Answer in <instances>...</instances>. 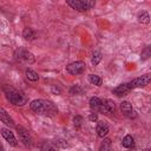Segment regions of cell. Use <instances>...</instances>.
Returning <instances> with one entry per match:
<instances>
[{
	"label": "cell",
	"instance_id": "1",
	"mask_svg": "<svg viewBox=\"0 0 151 151\" xmlns=\"http://www.w3.org/2000/svg\"><path fill=\"white\" fill-rule=\"evenodd\" d=\"M31 110L39 114V116H50V117H54L58 113V107L50 100H45V99H34L31 101L29 104Z\"/></svg>",
	"mask_w": 151,
	"mask_h": 151
},
{
	"label": "cell",
	"instance_id": "2",
	"mask_svg": "<svg viewBox=\"0 0 151 151\" xmlns=\"http://www.w3.org/2000/svg\"><path fill=\"white\" fill-rule=\"evenodd\" d=\"M2 91L7 98V100L9 103H12L13 105L17 106H22L27 103V97L24 94V92L9 86V85H4L2 86Z\"/></svg>",
	"mask_w": 151,
	"mask_h": 151
},
{
	"label": "cell",
	"instance_id": "3",
	"mask_svg": "<svg viewBox=\"0 0 151 151\" xmlns=\"http://www.w3.org/2000/svg\"><path fill=\"white\" fill-rule=\"evenodd\" d=\"M66 4L78 12H85L94 7V0H66Z\"/></svg>",
	"mask_w": 151,
	"mask_h": 151
},
{
	"label": "cell",
	"instance_id": "4",
	"mask_svg": "<svg viewBox=\"0 0 151 151\" xmlns=\"http://www.w3.org/2000/svg\"><path fill=\"white\" fill-rule=\"evenodd\" d=\"M15 59L21 63H25V64H33L35 60L34 55L25 48H19L15 51Z\"/></svg>",
	"mask_w": 151,
	"mask_h": 151
},
{
	"label": "cell",
	"instance_id": "5",
	"mask_svg": "<svg viewBox=\"0 0 151 151\" xmlns=\"http://www.w3.org/2000/svg\"><path fill=\"white\" fill-rule=\"evenodd\" d=\"M15 129H17L18 134H19V138H20V140L24 143V145L31 147V146L33 145V139H32V136L29 134V132H28L24 126H21V125H17Z\"/></svg>",
	"mask_w": 151,
	"mask_h": 151
},
{
	"label": "cell",
	"instance_id": "6",
	"mask_svg": "<svg viewBox=\"0 0 151 151\" xmlns=\"http://www.w3.org/2000/svg\"><path fill=\"white\" fill-rule=\"evenodd\" d=\"M85 70V63L84 61H73L71 64H68L66 66V71L72 74V76H77V74H80L83 73Z\"/></svg>",
	"mask_w": 151,
	"mask_h": 151
},
{
	"label": "cell",
	"instance_id": "7",
	"mask_svg": "<svg viewBox=\"0 0 151 151\" xmlns=\"http://www.w3.org/2000/svg\"><path fill=\"white\" fill-rule=\"evenodd\" d=\"M150 83V74H144L142 77H138L129 83L130 88H137V87H145Z\"/></svg>",
	"mask_w": 151,
	"mask_h": 151
},
{
	"label": "cell",
	"instance_id": "8",
	"mask_svg": "<svg viewBox=\"0 0 151 151\" xmlns=\"http://www.w3.org/2000/svg\"><path fill=\"white\" fill-rule=\"evenodd\" d=\"M100 112L103 113H107V114H112L116 112V105H114V101L111 100V99H105V100H101V106L99 109Z\"/></svg>",
	"mask_w": 151,
	"mask_h": 151
},
{
	"label": "cell",
	"instance_id": "9",
	"mask_svg": "<svg viewBox=\"0 0 151 151\" xmlns=\"http://www.w3.org/2000/svg\"><path fill=\"white\" fill-rule=\"evenodd\" d=\"M120 110L123 112V114L127 118H136L137 117V112L134 111V109L132 107V105L129 101H122L120 104Z\"/></svg>",
	"mask_w": 151,
	"mask_h": 151
},
{
	"label": "cell",
	"instance_id": "10",
	"mask_svg": "<svg viewBox=\"0 0 151 151\" xmlns=\"http://www.w3.org/2000/svg\"><path fill=\"white\" fill-rule=\"evenodd\" d=\"M0 131H1V134H2V137L5 138V140H6L9 145H12V146H17V145H18V140H17V138L14 137V134H13V132H12L11 130L2 127Z\"/></svg>",
	"mask_w": 151,
	"mask_h": 151
},
{
	"label": "cell",
	"instance_id": "11",
	"mask_svg": "<svg viewBox=\"0 0 151 151\" xmlns=\"http://www.w3.org/2000/svg\"><path fill=\"white\" fill-rule=\"evenodd\" d=\"M130 86H129V84H126V83H123V84H120V85H118L117 87H114L113 88V94H116L117 97H123V96H126L129 92H130Z\"/></svg>",
	"mask_w": 151,
	"mask_h": 151
},
{
	"label": "cell",
	"instance_id": "12",
	"mask_svg": "<svg viewBox=\"0 0 151 151\" xmlns=\"http://www.w3.org/2000/svg\"><path fill=\"white\" fill-rule=\"evenodd\" d=\"M96 131H97L98 137L105 138V136H107V133L110 132V129H109V126H107V124L105 122H98Z\"/></svg>",
	"mask_w": 151,
	"mask_h": 151
},
{
	"label": "cell",
	"instance_id": "13",
	"mask_svg": "<svg viewBox=\"0 0 151 151\" xmlns=\"http://www.w3.org/2000/svg\"><path fill=\"white\" fill-rule=\"evenodd\" d=\"M0 120H1L5 125H7V126H9V127H12V126L15 125V124H14V120L12 119V117H11L4 109H0Z\"/></svg>",
	"mask_w": 151,
	"mask_h": 151
},
{
	"label": "cell",
	"instance_id": "14",
	"mask_svg": "<svg viewBox=\"0 0 151 151\" xmlns=\"http://www.w3.org/2000/svg\"><path fill=\"white\" fill-rule=\"evenodd\" d=\"M22 37H24L26 40H33V39L37 38V33H35V31H34L33 28L26 27V28H24V31H22Z\"/></svg>",
	"mask_w": 151,
	"mask_h": 151
},
{
	"label": "cell",
	"instance_id": "15",
	"mask_svg": "<svg viewBox=\"0 0 151 151\" xmlns=\"http://www.w3.org/2000/svg\"><path fill=\"white\" fill-rule=\"evenodd\" d=\"M122 145H123L124 147H126V149H131V147H133V146H134V140H133L132 136L126 134V136L123 138V140H122Z\"/></svg>",
	"mask_w": 151,
	"mask_h": 151
},
{
	"label": "cell",
	"instance_id": "16",
	"mask_svg": "<svg viewBox=\"0 0 151 151\" xmlns=\"http://www.w3.org/2000/svg\"><path fill=\"white\" fill-rule=\"evenodd\" d=\"M100 106H101V99H99L98 97H92V98L90 99V107H91L92 110L99 111Z\"/></svg>",
	"mask_w": 151,
	"mask_h": 151
},
{
	"label": "cell",
	"instance_id": "17",
	"mask_svg": "<svg viewBox=\"0 0 151 151\" xmlns=\"http://www.w3.org/2000/svg\"><path fill=\"white\" fill-rule=\"evenodd\" d=\"M137 19H138V21H139L140 24H149V22H150V15H149V13H147L146 11L140 12V13L138 14Z\"/></svg>",
	"mask_w": 151,
	"mask_h": 151
},
{
	"label": "cell",
	"instance_id": "18",
	"mask_svg": "<svg viewBox=\"0 0 151 151\" xmlns=\"http://www.w3.org/2000/svg\"><path fill=\"white\" fill-rule=\"evenodd\" d=\"M25 74H26V78H27L28 80H31V81H37V80H39L38 73H37L35 71L31 70V68H27L26 72H25Z\"/></svg>",
	"mask_w": 151,
	"mask_h": 151
},
{
	"label": "cell",
	"instance_id": "19",
	"mask_svg": "<svg viewBox=\"0 0 151 151\" xmlns=\"http://www.w3.org/2000/svg\"><path fill=\"white\" fill-rule=\"evenodd\" d=\"M88 80H90L91 84H93L96 86H101V84H103V79L97 74H90L88 76Z\"/></svg>",
	"mask_w": 151,
	"mask_h": 151
},
{
	"label": "cell",
	"instance_id": "20",
	"mask_svg": "<svg viewBox=\"0 0 151 151\" xmlns=\"http://www.w3.org/2000/svg\"><path fill=\"white\" fill-rule=\"evenodd\" d=\"M99 151H111V139L104 138L99 146Z\"/></svg>",
	"mask_w": 151,
	"mask_h": 151
},
{
	"label": "cell",
	"instance_id": "21",
	"mask_svg": "<svg viewBox=\"0 0 151 151\" xmlns=\"http://www.w3.org/2000/svg\"><path fill=\"white\" fill-rule=\"evenodd\" d=\"M101 58H103V55H101V53L99 52V51H94L93 53H92V58H91V61H92V65H94V66H97L99 63H100V60H101Z\"/></svg>",
	"mask_w": 151,
	"mask_h": 151
},
{
	"label": "cell",
	"instance_id": "22",
	"mask_svg": "<svg viewBox=\"0 0 151 151\" xmlns=\"http://www.w3.org/2000/svg\"><path fill=\"white\" fill-rule=\"evenodd\" d=\"M83 92H84V88H83L80 85H73V86L70 88V94H72V96L81 94Z\"/></svg>",
	"mask_w": 151,
	"mask_h": 151
},
{
	"label": "cell",
	"instance_id": "23",
	"mask_svg": "<svg viewBox=\"0 0 151 151\" xmlns=\"http://www.w3.org/2000/svg\"><path fill=\"white\" fill-rule=\"evenodd\" d=\"M73 125L76 129H80L83 125V117L81 116H76L73 118Z\"/></svg>",
	"mask_w": 151,
	"mask_h": 151
},
{
	"label": "cell",
	"instance_id": "24",
	"mask_svg": "<svg viewBox=\"0 0 151 151\" xmlns=\"http://www.w3.org/2000/svg\"><path fill=\"white\" fill-rule=\"evenodd\" d=\"M150 57V47H146L143 52H142V58L143 59H147Z\"/></svg>",
	"mask_w": 151,
	"mask_h": 151
},
{
	"label": "cell",
	"instance_id": "25",
	"mask_svg": "<svg viewBox=\"0 0 151 151\" xmlns=\"http://www.w3.org/2000/svg\"><path fill=\"white\" fill-rule=\"evenodd\" d=\"M88 119H90L91 122H97V120H98V114L93 112V113H91V114L88 116Z\"/></svg>",
	"mask_w": 151,
	"mask_h": 151
},
{
	"label": "cell",
	"instance_id": "26",
	"mask_svg": "<svg viewBox=\"0 0 151 151\" xmlns=\"http://www.w3.org/2000/svg\"><path fill=\"white\" fill-rule=\"evenodd\" d=\"M52 91H53V92H57V93H60V91H59L58 88H55V87H52Z\"/></svg>",
	"mask_w": 151,
	"mask_h": 151
},
{
	"label": "cell",
	"instance_id": "27",
	"mask_svg": "<svg viewBox=\"0 0 151 151\" xmlns=\"http://www.w3.org/2000/svg\"><path fill=\"white\" fill-rule=\"evenodd\" d=\"M0 151H5V149H4V145L0 143Z\"/></svg>",
	"mask_w": 151,
	"mask_h": 151
},
{
	"label": "cell",
	"instance_id": "28",
	"mask_svg": "<svg viewBox=\"0 0 151 151\" xmlns=\"http://www.w3.org/2000/svg\"><path fill=\"white\" fill-rule=\"evenodd\" d=\"M45 151H55V150H54V149H52V147H48V149H47V150H45Z\"/></svg>",
	"mask_w": 151,
	"mask_h": 151
}]
</instances>
